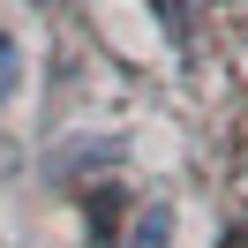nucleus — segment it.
Returning a JSON list of instances; mask_svg holds the SVG:
<instances>
[{
  "label": "nucleus",
  "instance_id": "f257e3e1",
  "mask_svg": "<svg viewBox=\"0 0 248 248\" xmlns=\"http://www.w3.org/2000/svg\"><path fill=\"white\" fill-rule=\"evenodd\" d=\"M23 76H31V61H23V38L0 23V106H16V98H23Z\"/></svg>",
  "mask_w": 248,
  "mask_h": 248
},
{
  "label": "nucleus",
  "instance_id": "f03ea898",
  "mask_svg": "<svg viewBox=\"0 0 248 248\" xmlns=\"http://www.w3.org/2000/svg\"><path fill=\"white\" fill-rule=\"evenodd\" d=\"M166 241H173V203H143L128 226V248H166Z\"/></svg>",
  "mask_w": 248,
  "mask_h": 248
},
{
  "label": "nucleus",
  "instance_id": "7ed1b4c3",
  "mask_svg": "<svg viewBox=\"0 0 248 248\" xmlns=\"http://www.w3.org/2000/svg\"><path fill=\"white\" fill-rule=\"evenodd\" d=\"M226 248H233V241H226Z\"/></svg>",
  "mask_w": 248,
  "mask_h": 248
}]
</instances>
